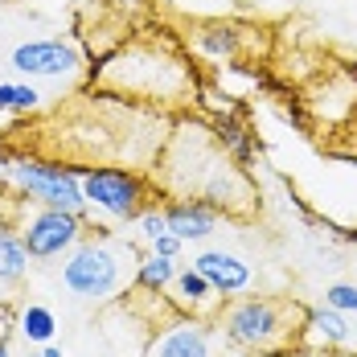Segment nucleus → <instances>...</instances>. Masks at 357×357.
Masks as SVG:
<instances>
[{"label":"nucleus","instance_id":"f3484780","mask_svg":"<svg viewBox=\"0 0 357 357\" xmlns=\"http://www.w3.org/2000/svg\"><path fill=\"white\" fill-rule=\"evenodd\" d=\"M324 304L337 312H357V284H333L324 291Z\"/></svg>","mask_w":357,"mask_h":357},{"label":"nucleus","instance_id":"ddd939ff","mask_svg":"<svg viewBox=\"0 0 357 357\" xmlns=\"http://www.w3.org/2000/svg\"><path fill=\"white\" fill-rule=\"evenodd\" d=\"M173 284H177L181 304H193V308H197V304H206V300L214 296V284H210V280H206L197 267H189V271H177V280H173Z\"/></svg>","mask_w":357,"mask_h":357},{"label":"nucleus","instance_id":"a211bd4d","mask_svg":"<svg viewBox=\"0 0 357 357\" xmlns=\"http://www.w3.org/2000/svg\"><path fill=\"white\" fill-rule=\"evenodd\" d=\"M181 243H185V238H177L173 230H165V234H156V238H152V250H156V255H165V259H177Z\"/></svg>","mask_w":357,"mask_h":357},{"label":"nucleus","instance_id":"6e6552de","mask_svg":"<svg viewBox=\"0 0 357 357\" xmlns=\"http://www.w3.org/2000/svg\"><path fill=\"white\" fill-rule=\"evenodd\" d=\"M193 267L214 284V291H243L250 284V267L238 255H226V250H206L193 259Z\"/></svg>","mask_w":357,"mask_h":357},{"label":"nucleus","instance_id":"aec40b11","mask_svg":"<svg viewBox=\"0 0 357 357\" xmlns=\"http://www.w3.org/2000/svg\"><path fill=\"white\" fill-rule=\"evenodd\" d=\"M275 357H349V354H324V349L321 354H291V349H287V354H275Z\"/></svg>","mask_w":357,"mask_h":357},{"label":"nucleus","instance_id":"2eb2a0df","mask_svg":"<svg viewBox=\"0 0 357 357\" xmlns=\"http://www.w3.org/2000/svg\"><path fill=\"white\" fill-rule=\"evenodd\" d=\"M308 328L324 337V341H345V333H349V324L345 317L337 312V308H321V312H308Z\"/></svg>","mask_w":357,"mask_h":357},{"label":"nucleus","instance_id":"f8f14e48","mask_svg":"<svg viewBox=\"0 0 357 357\" xmlns=\"http://www.w3.org/2000/svg\"><path fill=\"white\" fill-rule=\"evenodd\" d=\"M173 280H177V263H173V259H165V255L144 259L140 271H136V284L148 287V291H160V287L173 284Z\"/></svg>","mask_w":357,"mask_h":357},{"label":"nucleus","instance_id":"20e7f679","mask_svg":"<svg viewBox=\"0 0 357 357\" xmlns=\"http://www.w3.org/2000/svg\"><path fill=\"white\" fill-rule=\"evenodd\" d=\"M8 173H13V181H17L29 197H37L41 206H58V210H74V214H82V206H86L78 169L37 165V160H8Z\"/></svg>","mask_w":357,"mask_h":357},{"label":"nucleus","instance_id":"f257e3e1","mask_svg":"<svg viewBox=\"0 0 357 357\" xmlns=\"http://www.w3.org/2000/svg\"><path fill=\"white\" fill-rule=\"evenodd\" d=\"M222 328L234 345L275 357L287 354L308 328V308L296 300H238L222 312Z\"/></svg>","mask_w":357,"mask_h":357},{"label":"nucleus","instance_id":"9b49d317","mask_svg":"<svg viewBox=\"0 0 357 357\" xmlns=\"http://www.w3.org/2000/svg\"><path fill=\"white\" fill-rule=\"evenodd\" d=\"M29 267V250L21 243V234H0V280L17 284Z\"/></svg>","mask_w":357,"mask_h":357},{"label":"nucleus","instance_id":"1a4fd4ad","mask_svg":"<svg viewBox=\"0 0 357 357\" xmlns=\"http://www.w3.org/2000/svg\"><path fill=\"white\" fill-rule=\"evenodd\" d=\"M148 357H210V337L202 324H173L169 333H160L152 341Z\"/></svg>","mask_w":357,"mask_h":357},{"label":"nucleus","instance_id":"f03ea898","mask_svg":"<svg viewBox=\"0 0 357 357\" xmlns=\"http://www.w3.org/2000/svg\"><path fill=\"white\" fill-rule=\"evenodd\" d=\"M103 86L144 99V103H181L193 91V78L169 50L132 45L103 70Z\"/></svg>","mask_w":357,"mask_h":357},{"label":"nucleus","instance_id":"9d476101","mask_svg":"<svg viewBox=\"0 0 357 357\" xmlns=\"http://www.w3.org/2000/svg\"><path fill=\"white\" fill-rule=\"evenodd\" d=\"M165 222H169V230L177 238H185V243L214 234V210L202 206V202H177V206H169L165 210Z\"/></svg>","mask_w":357,"mask_h":357},{"label":"nucleus","instance_id":"0eeeda50","mask_svg":"<svg viewBox=\"0 0 357 357\" xmlns=\"http://www.w3.org/2000/svg\"><path fill=\"white\" fill-rule=\"evenodd\" d=\"M78 66L82 58L66 41H25L13 50V70L33 74V78H66V74H78Z\"/></svg>","mask_w":357,"mask_h":357},{"label":"nucleus","instance_id":"dca6fc26","mask_svg":"<svg viewBox=\"0 0 357 357\" xmlns=\"http://www.w3.org/2000/svg\"><path fill=\"white\" fill-rule=\"evenodd\" d=\"M33 86H21V82H0V111H33L37 107Z\"/></svg>","mask_w":357,"mask_h":357},{"label":"nucleus","instance_id":"4468645a","mask_svg":"<svg viewBox=\"0 0 357 357\" xmlns=\"http://www.w3.org/2000/svg\"><path fill=\"white\" fill-rule=\"evenodd\" d=\"M54 328H58V321H54V312L50 308H41V304H33V308H25L21 312V333L29 337V341H50L54 337Z\"/></svg>","mask_w":357,"mask_h":357},{"label":"nucleus","instance_id":"412c9836","mask_svg":"<svg viewBox=\"0 0 357 357\" xmlns=\"http://www.w3.org/2000/svg\"><path fill=\"white\" fill-rule=\"evenodd\" d=\"M0 357H8V345H4V341H0Z\"/></svg>","mask_w":357,"mask_h":357},{"label":"nucleus","instance_id":"423d86ee","mask_svg":"<svg viewBox=\"0 0 357 357\" xmlns=\"http://www.w3.org/2000/svg\"><path fill=\"white\" fill-rule=\"evenodd\" d=\"M78 234H82V214L58 210V206H45V210L29 214L21 226V243L33 259H54V255L70 250L78 243Z\"/></svg>","mask_w":357,"mask_h":357},{"label":"nucleus","instance_id":"6ab92c4d","mask_svg":"<svg viewBox=\"0 0 357 357\" xmlns=\"http://www.w3.org/2000/svg\"><path fill=\"white\" fill-rule=\"evenodd\" d=\"M140 226H144V234H148V238H156V234H165V230H169L165 214H144V218H140Z\"/></svg>","mask_w":357,"mask_h":357},{"label":"nucleus","instance_id":"39448f33","mask_svg":"<svg viewBox=\"0 0 357 357\" xmlns=\"http://www.w3.org/2000/svg\"><path fill=\"white\" fill-rule=\"evenodd\" d=\"M82 181V197L99 210H107L115 218H136L144 197V181L132 169H86L78 173Z\"/></svg>","mask_w":357,"mask_h":357},{"label":"nucleus","instance_id":"7ed1b4c3","mask_svg":"<svg viewBox=\"0 0 357 357\" xmlns=\"http://www.w3.org/2000/svg\"><path fill=\"white\" fill-rule=\"evenodd\" d=\"M140 271V255L128 243H115V238H95V243H82L66 259L62 267V284L70 287L74 296L82 300H103L115 296L136 280Z\"/></svg>","mask_w":357,"mask_h":357}]
</instances>
